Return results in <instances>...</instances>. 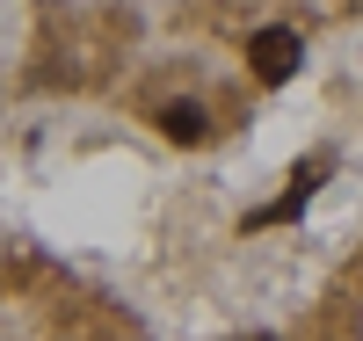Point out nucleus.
<instances>
[{
  "instance_id": "2",
  "label": "nucleus",
  "mask_w": 363,
  "mask_h": 341,
  "mask_svg": "<svg viewBox=\"0 0 363 341\" xmlns=\"http://www.w3.org/2000/svg\"><path fill=\"white\" fill-rule=\"evenodd\" d=\"M160 131H167V138H182V145H196V138H203V109H196V102L160 109Z\"/></svg>"
},
{
  "instance_id": "1",
  "label": "nucleus",
  "mask_w": 363,
  "mask_h": 341,
  "mask_svg": "<svg viewBox=\"0 0 363 341\" xmlns=\"http://www.w3.org/2000/svg\"><path fill=\"white\" fill-rule=\"evenodd\" d=\"M298 37L291 29H255V44H247V66H255V80H269V87H284L291 73H298Z\"/></svg>"
}]
</instances>
